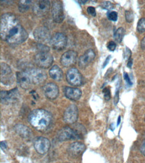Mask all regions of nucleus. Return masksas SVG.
<instances>
[{"instance_id":"obj_1","label":"nucleus","mask_w":145,"mask_h":163,"mask_svg":"<svg viewBox=\"0 0 145 163\" xmlns=\"http://www.w3.org/2000/svg\"><path fill=\"white\" fill-rule=\"evenodd\" d=\"M0 34L2 40L12 45L23 43L28 37L27 31L21 26L17 17L11 13L2 16L0 20Z\"/></svg>"},{"instance_id":"obj_2","label":"nucleus","mask_w":145,"mask_h":163,"mask_svg":"<svg viewBox=\"0 0 145 163\" xmlns=\"http://www.w3.org/2000/svg\"><path fill=\"white\" fill-rule=\"evenodd\" d=\"M28 120L34 128L39 131L48 130L52 122V114L43 109H35L32 111L28 117Z\"/></svg>"},{"instance_id":"obj_3","label":"nucleus","mask_w":145,"mask_h":163,"mask_svg":"<svg viewBox=\"0 0 145 163\" xmlns=\"http://www.w3.org/2000/svg\"><path fill=\"white\" fill-rule=\"evenodd\" d=\"M34 60L36 65L42 68H48L54 61L52 56L47 52H40L36 54Z\"/></svg>"},{"instance_id":"obj_4","label":"nucleus","mask_w":145,"mask_h":163,"mask_svg":"<svg viewBox=\"0 0 145 163\" xmlns=\"http://www.w3.org/2000/svg\"><path fill=\"white\" fill-rule=\"evenodd\" d=\"M30 78L32 83L39 84L44 82L47 78V74L42 69L30 68L25 71Z\"/></svg>"},{"instance_id":"obj_5","label":"nucleus","mask_w":145,"mask_h":163,"mask_svg":"<svg viewBox=\"0 0 145 163\" xmlns=\"http://www.w3.org/2000/svg\"><path fill=\"white\" fill-rule=\"evenodd\" d=\"M66 80L72 86H79L83 83V77L80 72L76 68H70L66 73Z\"/></svg>"},{"instance_id":"obj_6","label":"nucleus","mask_w":145,"mask_h":163,"mask_svg":"<svg viewBox=\"0 0 145 163\" xmlns=\"http://www.w3.org/2000/svg\"><path fill=\"white\" fill-rule=\"evenodd\" d=\"M78 118V109L74 104H70L65 110L63 118L64 122L68 124H73Z\"/></svg>"},{"instance_id":"obj_7","label":"nucleus","mask_w":145,"mask_h":163,"mask_svg":"<svg viewBox=\"0 0 145 163\" xmlns=\"http://www.w3.org/2000/svg\"><path fill=\"white\" fill-rule=\"evenodd\" d=\"M67 38L61 33H56L54 34L50 40V43L52 48L56 50H62L67 45Z\"/></svg>"},{"instance_id":"obj_8","label":"nucleus","mask_w":145,"mask_h":163,"mask_svg":"<svg viewBox=\"0 0 145 163\" xmlns=\"http://www.w3.org/2000/svg\"><path fill=\"white\" fill-rule=\"evenodd\" d=\"M13 75L9 66L6 63H1V82L9 86L13 84Z\"/></svg>"},{"instance_id":"obj_9","label":"nucleus","mask_w":145,"mask_h":163,"mask_svg":"<svg viewBox=\"0 0 145 163\" xmlns=\"http://www.w3.org/2000/svg\"><path fill=\"white\" fill-rule=\"evenodd\" d=\"M50 9V3L46 0L36 1L33 5V12L38 16H43L48 13Z\"/></svg>"},{"instance_id":"obj_10","label":"nucleus","mask_w":145,"mask_h":163,"mask_svg":"<svg viewBox=\"0 0 145 163\" xmlns=\"http://www.w3.org/2000/svg\"><path fill=\"white\" fill-rule=\"evenodd\" d=\"M52 15L54 21L56 23H61L64 20L63 6L60 2H54L52 7Z\"/></svg>"},{"instance_id":"obj_11","label":"nucleus","mask_w":145,"mask_h":163,"mask_svg":"<svg viewBox=\"0 0 145 163\" xmlns=\"http://www.w3.org/2000/svg\"><path fill=\"white\" fill-rule=\"evenodd\" d=\"M50 140L45 137H38L34 143V148L37 153L40 154H44L50 149Z\"/></svg>"},{"instance_id":"obj_12","label":"nucleus","mask_w":145,"mask_h":163,"mask_svg":"<svg viewBox=\"0 0 145 163\" xmlns=\"http://www.w3.org/2000/svg\"><path fill=\"white\" fill-rule=\"evenodd\" d=\"M58 139L60 141H65L79 139V138L72 127L66 126V127L61 129L58 133Z\"/></svg>"},{"instance_id":"obj_13","label":"nucleus","mask_w":145,"mask_h":163,"mask_svg":"<svg viewBox=\"0 0 145 163\" xmlns=\"http://www.w3.org/2000/svg\"><path fill=\"white\" fill-rule=\"evenodd\" d=\"M43 92L47 98L54 100L58 96L59 88L56 84L49 82L43 86Z\"/></svg>"},{"instance_id":"obj_14","label":"nucleus","mask_w":145,"mask_h":163,"mask_svg":"<svg viewBox=\"0 0 145 163\" xmlns=\"http://www.w3.org/2000/svg\"><path fill=\"white\" fill-rule=\"evenodd\" d=\"M78 54L73 50L65 52L61 57V64L64 67H70L74 64L77 60Z\"/></svg>"},{"instance_id":"obj_15","label":"nucleus","mask_w":145,"mask_h":163,"mask_svg":"<svg viewBox=\"0 0 145 163\" xmlns=\"http://www.w3.org/2000/svg\"><path fill=\"white\" fill-rule=\"evenodd\" d=\"M34 38L40 43H45L51 40L49 30L45 27H39L35 30L34 32Z\"/></svg>"},{"instance_id":"obj_16","label":"nucleus","mask_w":145,"mask_h":163,"mask_svg":"<svg viewBox=\"0 0 145 163\" xmlns=\"http://www.w3.org/2000/svg\"><path fill=\"white\" fill-rule=\"evenodd\" d=\"M86 149V146L83 143L76 142L72 143L68 148V153L72 157L77 158L82 155Z\"/></svg>"},{"instance_id":"obj_17","label":"nucleus","mask_w":145,"mask_h":163,"mask_svg":"<svg viewBox=\"0 0 145 163\" xmlns=\"http://www.w3.org/2000/svg\"><path fill=\"white\" fill-rule=\"evenodd\" d=\"M95 56L96 55L94 50H88L82 56L80 57L78 61L79 66L81 68H86L90 63H92V61L95 58Z\"/></svg>"},{"instance_id":"obj_18","label":"nucleus","mask_w":145,"mask_h":163,"mask_svg":"<svg viewBox=\"0 0 145 163\" xmlns=\"http://www.w3.org/2000/svg\"><path fill=\"white\" fill-rule=\"evenodd\" d=\"M17 88L11 90L9 91H1V102L2 103L7 104L11 102H13L18 98Z\"/></svg>"},{"instance_id":"obj_19","label":"nucleus","mask_w":145,"mask_h":163,"mask_svg":"<svg viewBox=\"0 0 145 163\" xmlns=\"http://www.w3.org/2000/svg\"><path fill=\"white\" fill-rule=\"evenodd\" d=\"M16 78L18 84L24 89H28L32 83L30 78L26 72H17Z\"/></svg>"},{"instance_id":"obj_20","label":"nucleus","mask_w":145,"mask_h":163,"mask_svg":"<svg viewBox=\"0 0 145 163\" xmlns=\"http://www.w3.org/2000/svg\"><path fill=\"white\" fill-rule=\"evenodd\" d=\"M64 94L66 98L71 100H78L82 96V91L78 88H74L71 87H65L64 89Z\"/></svg>"},{"instance_id":"obj_21","label":"nucleus","mask_w":145,"mask_h":163,"mask_svg":"<svg viewBox=\"0 0 145 163\" xmlns=\"http://www.w3.org/2000/svg\"><path fill=\"white\" fill-rule=\"evenodd\" d=\"M49 74L50 77L55 81H61L63 78V72L61 70V68L56 65L50 68Z\"/></svg>"},{"instance_id":"obj_22","label":"nucleus","mask_w":145,"mask_h":163,"mask_svg":"<svg viewBox=\"0 0 145 163\" xmlns=\"http://www.w3.org/2000/svg\"><path fill=\"white\" fill-rule=\"evenodd\" d=\"M16 131L17 132L19 135H20L21 137L27 138L29 137L30 135V130H29L28 127L23 124H17L15 127Z\"/></svg>"},{"instance_id":"obj_23","label":"nucleus","mask_w":145,"mask_h":163,"mask_svg":"<svg viewBox=\"0 0 145 163\" xmlns=\"http://www.w3.org/2000/svg\"><path fill=\"white\" fill-rule=\"evenodd\" d=\"M125 34V29L123 28H119L118 30L116 31L114 35L115 40L118 43H121L122 40L123 38H124Z\"/></svg>"},{"instance_id":"obj_24","label":"nucleus","mask_w":145,"mask_h":163,"mask_svg":"<svg viewBox=\"0 0 145 163\" xmlns=\"http://www.w3.org/2000/svg\"><path fill=\"white\" fill-rule=\"evenodd\" d=\"M32 1H20L19 2V10L21 12H26L30 8Z\"/></svg>"},{"instance_id":"obj_25","label":"nucleus","mask_w":145,"mask_h":163,"mask_svg":"<svg viewBox=\"0 0 145 163\" xmlns=\"http://www.w3.org/2000/svg\"><path fill=\"white\" fill-rule=\"evenodd\" d=\"M137 31L140 33L145 31V18H141L137 24Z\"/></svg>"},{"instance_id":"obj_26","label":"nucleus","mask_w":145,"mask_h":163,"mask_svg":"<svg viewBox=\"0 0 145 163\" xmlns=\"http://www.w3.org/2000/svg\"><path fill=\"white\" fill-rule=\"evenodd\" d=\"M126 20L128 23H131L134 20V15L131 11H126L125 12Z\"/></svg>"},{"instance_id":"obj_27","label":"nucleus","mask_w":145,"mask_h":163,"mask_svg":"<svg viewBox=\"0 0 145 163\" xmlns=\"http://www.w3.org/2000/svg\"><path fill=\"white\" fill-rule=\"evenodd\" d=\"M107 17L110 20L115 21H117L118 19V13L116 12H108L107 14Z\"/></svg>"},{"instance_id":"obj_28","label":"nucleus","mask_w":145,"mask_h":163,"mask_svg":"<svg viewBox=\"0 0 145 163\" xmlns=\"http://www.w3.org/2000/svg\"><path fill=\"white\" fill-rule=\"evenodd\" d=\"M103 93L104 94V98L106 100H109L111 98L110 89L108 88H105L103 90Z\"/></svg>"},{"instance_id":"obj_29","label":"nucleus","mask_w":145,"mask_h":163,"mask_svg":"<svg viewBox=\"0 0 145 163\" xmlns=\"http://www.w3.org/2000/svg\"><path fill=\"white\" fill-rule=\"evenodd\" d=\"M107 47H108V49L110 50V51H114V50L116 49V47H117V44H116V43L114 42L111 41L108 43Z\"/></svg>"},{"instance_id":"obj_30","label":"nucleus","mask_w":145,"mask_h":163,"mask_svg":"<svg viewBox=\"0 0 145 163\" xmlns=\"http://www.w3.org/2000/svg\"><path fill=\"white\" fill-rule=\"evenodd\" d=\"M87 12H88V14L91 15L92 16H96V9L94 7L90 6L87 8Z\"/></svg>"},{"instance_id":"obj_31","label":"nucleus","mask_w":145,"mask_h":163,"mask_svg":"<svg viewBox=\"0 0 145 163\" xmlns=\"http://www.w3.org/2000/svg\"><path fill=\"white\" fill-rule=\"evenodd\" d=\"M124 78H125V80H126V83H127V84H128V86H132V81H131V80H130V77H129L128 74L127 73H126V72L124 74Z\"/></svg>"},{"instance_id":"obj_32","label":"nucleus","mask_w":145,"mask_h":163,"mask_svg":"<svg viewBox=\"0 0 145 163\" xmlns=\"http://www.w3.org/2000/svg\"><path fill=\"white\" fill-rule=\"evenodd\" d=\"M102 7L104 9H112V8H113V6H112V4L110 2H104L102 3Z\"/></svg>"},{"instance_id":"obj_33","label":"nucleus","mask_w":145,"mask_h":163,"mask_svg":"<svg viewBox=\"0 0 145 163\" xmlns=\"http://www.w3.org/2000/svg\"><path fill=\"white\" fill-rule=\"evenodd\" d=\"M131 56V52H130V50L128 48H126V51H125V59H130V57Z\"/></svg>"},{"instance_id":"obj_34","label":"nucleus","mask_w":145,"mask_h":163,"mask_svg":"<svg viewBox=\"0 0 145 163\" xmlns=\"http://www.w3.org/2000/svg\"><path fill=\"white\" fill-rule=\"evenodd\" d=\"M140 150L142 154L145 156V142H143L142 144H141V146L140 147Z\"/></svg>"},{"instance_id":"obj_35","label":"nucleus","mask_w":145,"mask_h":163,"mask_svg":"<svg viewBox=\"0 0 145 163\" xmlns=\"http://www.w3.org/2000/svg\"><path fill=\"white\" fill-rule=\"evenodd\" d=\"M110 59V56H108L107 57V58L106 59V60H105L104 64H103V68H105V66H106V65L108 64V61H109Z\"/></svg>"},{"instance_id":"obj_36","label":"nucleus","mask_w":145,"mask_h":163,"mask_svg":"<svg viewBox=\"0 0 145 163\" xmlns=\"http://www.w3.org/2000/svg\"><path fill=\"white\" fill-rule=\"evenodd\" d=\"M141 48L145 50V37L141 41Z\"/></svg>"},{"instance_id":"obj_37","label":"nucleus","mask_w":145,"mask_h":163,"mask_svg":"<svg viewBox=\"0 0 145 163\" xmlns=\"http://www.w3.org/2000/svg\"><path fill=\"white\" fill-rule=\"evenodd\" d=\"M132 60L131 58H130V59H129V60H128V61L127 66H128V68H130L132 67Z\"/></svg>"},{"instance_id":"obj_38","label":"nucleus","mask_w":145,"mask_h":163,"mask_svg":"<svg viewBox=\"0 0 145 163\" xmlns=\"http://www.w3.org/2000/svg\"><path fill=\"white\" fill-rule=\"evenodd\" d=\"M1 146L2 148H6L7 147V144L5 141H2V142H1Z\"/></svg>"},{"instance_id":"obj_39","label":"nucleus","mask_w":145,"mask_h":163,"mask_svg":"<svg viewBox=\"0 0 145 163\" xmlns=\"http://www.w3.org/2000/svg\"><path fill=\"white\" fill-rule=\"evenodd\" d=\"M120 122H121V117H118V122H117V126H118L120 124Z\"/></svg>"}]
</instances>
